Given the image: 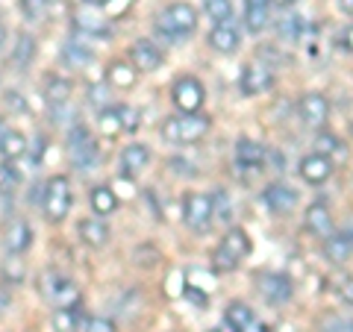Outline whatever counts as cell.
I'll return each instance as SVG.
<instances>
[{"label":"cell","instance_id":"12","mask_svg":"<svg viewBox=\"0 0 353 332\" xmlns=\"http://www.w3.org/2000/svg\"><path fill=\"white\" fill-rule=\"evenodd\" d=\"M262 200H265V206H268L274 215H289L292 209L297 206V191H294V188H289L285 183H274V185L265 188Z\"/></svg>","mask_w":353,"mask_h":332},{"label":"cell","instance_id":"8","mask_svg":"<svg viewBox=\"0 0 353 332\" xmlns=\"http://www.w3.org/2000/svg\"><path fill=\"white\" fill-rule=\"evenodd\" d=\"M130 65H132L136 71H141V74L157 71V68H162V50H159L150 39L132 41V44H130Z\"/></svg>","mask_w":353,"mask_h":332},{"label":"cell","instance_id":"23","mask_svg":"<svg viewBox=\"0 0 353 332\" xmlns=\"http://www.w3.org/2000/svg\"><path fill=\"white\" fill-rule=\"evenodd\" d=\"M253 320H256V315H253V309H248L245 303H230L227 312H224V324L233 329V332H245Z\"/></svg>","mask_w":353,"mask_h":332},{"label":"cell","instance_id":"41","mask_svg":"<svg viewBox=\"0 0 353 332\" xmlns=\"http://www.w3.org/2000/svg\"><path fill=\"white\" fill-rule=\"evenodd\" d=\"M103 101H106V85H92V92H88V103L97 106L103 112Z\"/></svg>","mask_w":353,"mask_h":332},{"label":"cell","instance_id":"30","mask_svg":"<svg viewBox=\"0 0 353 332\" xmlns=\"http://www.w3.org/2000/svg\"><path fill=\"white\" fill-rule=\"evenodd\" d=\"M315 153H321V156H345V147H341V141L333 136V132H321V136L315 138Z\"/></svg>","mask_w":353,"mask_h":332},{"label":"cell","instance_id":"53","mask_svg":"<svg viewBox=\"0 0 353 332\" xmlns=\"http://www.w3.org/2000/svg\"><path fill=\"white\" fill-rule=\"evenodd\" d=\"M209 332H224V329H209Z\"/></svg>","mask_w":353,"mask_h":332},{"label":"cell","instance_id":"26","mask_svg":"<svg viewBox=\"0 0 353 332\" xmlns=\"http://www.w3.org/2000/svg\"><path fill=\"white\" fill-rule=\"evenodd\" d=\"M0 153H3L6 162H15L21 156H27V138L21 136L18 129H9L6 138H3V145H0Z\"/></svg>","mask_w":353,"mask_h":332},{"label":"cell","instance_id":"27","mask_svg":"<svg viewBox=\"0 0 353 332\" xmlns=\"http://www.w3.org/2000/svg\"><path fill=\"white\" fill-rule=\"evenodd\" d=\"M109 83L118 88H130L136 83V68H132L130 62H112L109 65Z\"/></svg>","mask_w":353,"mask_h":332},{"label":"cell","instance_id":"16","mask_svg":"<svg viewBox=\"0 0 353 332\" xmlns=\"http://www.w3.org/2000/svg\"><path fill=\"white\" fill-rule=\"evenodd\" d=\"M268 18H271V0H245V27L248 32H262L268 27Z\"/></svg>","mask_w":353,"mask_h":332},{"label":"cell","instance_id":"17","mask_svg":"<svg viewBox=\"0 0 353 332\" xmlns=\"http://www.w3.org/2000/svg\"><path fill=\"white\" fill-rule=\"evenodd\" d=\"M350 253H353V238L347 236L345 229H341V232H333V236H327V238H324V256H327V262L341 264V262H347V259H350Z\"/></svg>","mask_w":353,"mask_h":332},{"label":"cell","instance_id":"24","mask_svg":"<svg viewBox=\"0 0 353 332\" xmlns=\"http://www.w3.org/2000/svg\"><path fill=\"white\" fill-rule=\"evenodd\" d=\"M30 245H32V229H30V224H24V220H15V224L9 227V232H6V247H9V253H24Z\"/></svg>","mask_w":353,"mask_h":332},{"label":"cell","instance_id":"13","mask_svg":"<svg viewBox=\"0 0 353 332\" xmlns=\"http://www.w3.org/2000/svg\"><path fill=\"white\" fill-rule=\"evenodd\" d=\"M274 83V74L265 68V65H248L245 71H241V80H239V88H241V94H262V92H268Z\"/></svg>","mask_w":353,"mask_h":332},{"label":"cell","instance_id":"6","mask_svg":"<svg viewBox=\"0 0 353 332\" xmlns=\"http://www.w3.org/2000/svg\"><path fill=\"white\" fill-rule=\"evenodd\" d=\"M68 159L77 171H92L97 165V145L92 138V132L77 124L68 136Z\"/></svg>","mask_w":353,"mask_h":332},{"label":"cell","instance_id":"7","mask_svg":"<svg viewBox=\"0 0 353 332\" xmlns=\"http://www.w3.org/2000/svg\"><path fill=\"white\" fill-rule=\"evenodd\" d=\"M183 220L189 224V229L206 232L209 224H212V194H201V191L185 194V200H183Z\"/></svg>","mask_w":353,"mask_h":332},{"label":"cell","instance_id":"38","mask_svg":"<svg viewBox=\"0 0 353 332\" xmlns=\"http://www.w3.org/2000/svg\"><path fill=\"white\" fill-rule=\"evenodd\" d=\"M118 118H121V129H136L139 127V112L130 106H118Z\"/></svg>","mask_w":353,"mask_h":332},{"label":"cell","instance_id":"33","mask_svg":"<svg viewBox=\"0 0 353 332\" xmlns=\"http://www.w3.org/2000/svg\"><path fill=\"white\" fill-rule=\"evenodd\" d=\"M318 332H353V320L341 315H324L318 320Z\"/></svg>","mask_w":353,"mask_h":332},{"label":"cell","instance_id":"50","mask_svg":"<svg viewBox=\"0 0 353 332\" xmlns=\"http://www.w3.org/2000/svg\"><path fill=\"white\" fill-rule=\"evenodd\" d=\"M3 41H6V24L0 21V48H3Z\"/></svg>","mask_w":353,"mask_h":332},{"label":"cell","instance_id":"46","mask_svg":"<svg viewBox=\"0 0 353 332\" xmlns=\"http://www.w3.org/2000/svg\"><path fill=\"white\" fill-rule=\"evenodd\" d=\"M245 332H268V326H265V324H262V320L256 318V320H253V324H250V326H248Z\"/></svg>","mask_w":353,"mask_h":332},{"label":"cell","instance_id":"35","mask_svg":"<svg viewBox=\"0 0 353 332\" xmlns=\"http://www.w3.org/2000/svg\"><path fill=\"white\" fill-rule=\"evenodd\" d=\"M212 218H218V220H233V206H230L227 191H215L212 194Z\"/></svg>","mask_w":353,"mask_h":332},{"label":"cell","instance_id":"40","mask_svg":"<svg viewBox=\"0 0 353 332\" xmlns=\"http://www.w3.org/2000/svg\"><path fill=\"white\" fill-rule=\"evenodd\" d=\"M3 276H6V280H12V282H21V280H24V264H21L18 259H9L3 264Z\"/></svg>","mask_w":353,"mask_h":332},{"label":"cell","instance_id":"5","mask_svg":"<svg viewBox=\"0 0 353 332\" xmlns=\"http://www.w3.org/2000/svg\"><path fill=\"white\" fill-rule=\"evenodd\" d=\"M171 101L183 115H194V112H201V106L206 101V88L194 76H180L171 85Z\"/></svg>","mask_w":353,"mask_h":332},{"label":"cell","instance_id":"52","mask_svg":"<svg viewBox=\"0 0 353 332\" xmlns=\"http://www.w3.org/2000/svg\"><path fill=\"white\" fill-rule=\"evenodd\" d=\"M88 3H94V6H106L109 0H88Z\"/></svg>","mask_w":353,"mask_h":332},{"label":"cell","instance_id":"20","mask_svg":"<svg viewBox=\"0 0 353 332\" xmlns=\"http://www.w3.org/2000/svg\"><path fill=\"white\" fill-rule=\"evenodd\" d=\"M265 147L259 145V141H253V138H239V145H236V162L239 165H248V168H259V165L265 162Z\"/></svg>","mask_w":353,"mask_h":332},{"label":"cell","instance_id":"11","mask_svg":"<svg viewBox=\"0 0 353 332\" xmlns=\"http://www.w3.org/2000/svg\"><path fill=\"white\" fill-rule=\"evenodd\" d=\"M48 297H50V303L57 306V309H77L83 300V294L80 289H77V282L74 280H65V276H53V285H48Z\"/></svg>","mask_w":353,"mask_h":332},{"label":"cell","instance_id":"37","mask_svg":"<svg viewBox=\"0 0 353 332\" xmlns=\"http://www.w3.org/2000/svg\"><path fill=\"white\" fill-rule=\"evenodd\" d=\"M101 129H103V136H109V138H115L118 132H121V118H118V109H103L101 112Z\"/></svg>","mask_w":353,"mask_h":332},{"label":"cell","instance_id":"4","mask_svg":"<svg viewBox=\"0 0 353 332\" xmlns=\"http://www.w3.org/2000/svg\"><path fill=\"white\" fill-rule=\"evenodd\" d=\"M41 209L48 220H62L71 212V183L68 176H50L41 194Z\"/></svg>","mask_w":353,"mask_h":332},{"label":"cell","instance_id":"39","mask_svg":"<svg viewBox=\"0 0 353 332\" xmlns=\"http://www.w3.org/2000/svg\"><path fill=\"white\" fill-rule=\"evenodd\" d=\"M280 32L283 36H289V39H301V32H303V21L301 18H285L283 21V27H280Z\"/></svg>","mask_w":353,"mask_h":332},{"label":"cell","instance_id":"31","mask_svg":"<svg viewBox=\"0 0 353 332\" xmlns=\"http://www.w3.org/2000/svg\"><path fill=\"white\" fill-rule=\"evenodd\" d=\"M77 326H80L77 309H57V312H53V329L57 332H74Z\"/></svg>","mask_w":353,"mask_h":332},{"label":"cell","instance_id":"9","mask_svg":"<svg viewBox=\"0 0 353 332\" xmlns=\"http://www.w3.org/2000/svg\"><path fill=\"white\" fill-rule=\"evenodd\" d=\"M256 289L262 294V300L285 303L292 297V280L285 273H259L256 276Z\"/></svg>","mask_w":353,"mask_h":332},{"label":"cell","instance_id":"18","mask_svg":"<svg viewBox=\"0 0 353 332\" xmlns=\"http://www.w3.org/2000/svg\"><path fill=\"white\" fill-rule=\"evenodd\" d=\"M239 30L230 24H215L212 32H209V48L218 53H236L239 50Z\"/></svg>","mask_w":353,"mask_h":332},{"label":"cell","instance_id":"2","mask_svg":"<svg viewBox=\"0 0 353 332\" xmlns=\"http://www.w3.org/2000/svg\"><path fill=\"white\" fill-rule=\"evenodd\" d=\"M209 132V118L206 115H180V118H165L162 121V138L171 145H192V141L203 138Z\"/></svg>","mask_w":353,"mask_h":332},{"label":"cell","instance_id":"48","mask_svg":"<svg viewBox=\"0 0 353 332\" xmlns=\"http://www.w3.org/2000/svg\"><path fill=\"white\" fill-rule=\"evenodd\" d=\"M339 6H341V12L353 15V0H339Z\"/></svg>","mask_w":353,"mask_h":332},{"label":"cell","instance_id":"19","mask_svg":"<svg viewBox=\"0 0 353 332\" xmlns=\"http://www.w3.org/2000/svg\"><path fill=\"white\" fill-rule=\"evenodd\" d=\"M150 162V150L145 145H127L124 150H121V171L124 174H141L148 168Z\"/></svg>","mask_w":353,"mask_h":332},{"label":"cell","instance_id":"36","mask_svg":"<svg viewBox=\"0 0 353 332\" xmlns=\"http://www.w3.org/2000/svg\"><path fill=\"white\" fill-rule=\"evenodd\" d=\"M80 329H83V332H118L112 320H109V318H101V315L80 318Z\"/></svg>","mask_w":353,"mask_h":332},{"label":"cell","instance_id":"47","mask_svg":"<svg viewBox=\"0 0 353 332\" xmlns=\"http://www.w3.org/2000/svg\"><path fill=\"white\" fill-rule=\"evenodd\" d=\"M345 48L353 53V27H347V30H345Z\"/></svg>","mask_w":353,"mask_h":332},{"label":"cell","instance_id":"14","mask_svg":"<svg viewBox=\"0 0 353 332\" xmlns=\"http://www.w3.org/2000/svg\"><path fill=\"white\" fill-rule=\"evenodd\" d=\"M301 176L309 183V185H321L330 180V174H333V159L321 156V153H309V156L301 159Z\"/></svg>","mask_w":353,"mask_h":332},{"label":"cell","instance_id":"21","mask_svg":"<svg viewBox=\"0 0 353 332\" xmlns=\"http://www.w3.org/2000/svg\"><path fill=\"white\" fill-rule=\"evenodd\" d=\"M80 238H83V245H88V247H106L109 227L103 224V220H97V218H88V220L80 224Z\"/></svg>","mask_w":353,"mask_h":332},{"label":"cell","instance_id":"45","mask_svg":"<svg viewBox=\"0 0 353 332\" xmlns=\"http://www.w3.org/2000/svg\"><path fill=\"white\" fill-rule=\"evenodd\" d=\"M341 300H345V303H350V306H353V282H347L345 289H341Z\"/></svg>","mask_w":353,"mask_h":332},{"label":"cell","instance_id":"49","mask_svg":"<svg viewBox=\"0 0 353 332\" xmlns=\"http://www.w3.org/2000/svg\"><path fill=\"white\" fill-rule=\"evenodd\" d=\"M6 132H9V127H6V121L0 118V145H3V138H6Z\"/></svg>","mask_w":353,"mask_h":332},{"label":"cell","instance_id":"32","mask_svg":"<svg viewBox=\"0 0 353 332\" xmlns=\"http://www.w3.org/2000/svg\"><path fill=\"white\" fill-rule=\"evenodd\" d=\"M32 53H36V39L32 36H18V50L12 53V62L18 65V68H27L30 59H32Z\"/></svg>","mask_w":353,"mask_h":332},{"label":"cell","instance_id":"29","mask_svg":"<svg viewBox=\"0 0 353 332\" xmlns=\"http://www.w3.org/2000/svg\"><path fill=\"white\" fill-rule=\"evenodd\" d=\"M203 9L215 24H230V15H233V3L230 0H203Z\"/></svg>","mask_w":353,"mask_h":332},{"label":"cell","instance_id":"25","mask_svg":"<svg viewBox=\"0 0 353 332\" xmlns=\"http://www.w3.org/2000/svg\"><path fill=\"white\" fill-rule=\"evenodd\" d=\"M92 209H94V215H112L118 209V194L109 185L92 188Z\"/></svg>","mask_w":353,"mask_h":332},{"label":"cell","instance_id":"43","mask_svg":"<svg viewBox=\"0 0 353 332\" xmlns=\"http://www.w3.org/2000/svg\"><path fill=\"white\" fill-rule=\"evenodd\" d=\"M12 309V294H9L6 285H0V315H6Z\"/></svg>","mask_w":353,"mask_h":332},{"label":"cell","instance_id":"1","mask_svg":"<svg viewBox=\"0 0 353 332\" xmlns=\"http://www.w3.org/2000/svg\"><path fill=\"white\" fill-rule=\"evenodd\" d=\"M197 27V12L192 3H185V0H176V3H168L157 15V32L171 41H180L185 36H192Z\"/></svg>","mask_w":353,"mask_h":332},{"label":"cell","instance_id":"10","mask_svg":"<svg viewBox=\"0 0 353 332\" xmlns=\"http://www.w3.org/2000/svg\"><path fill=\"white\" fill-rule=\"evenodd\" d=\"M297 112H301V121L309 127H321L324 121L330 118V101L324 94L318 92H309L301 97V103H297Z\"/></svg>","mask_w":353,"mask_h":332},{"label":"cell","instance_id":"42","mask_svg":"<svg viewBox=\"0 0 353 332\" xmlns=\"http://www.w3.org/2000/svg\"><path fill=\"white\" fill-rule=\"evenodd\" d=\"M6 106L15 109V112H27V103H24V97H21L18 92H9L6 94Z\"/></svg>","mask_w":353,"mask_h":332},{"label":"cell","instance_id":"28","mask_svg":"<svg viewBox=\"0 0 353 332\" xmlns=\"http://www.w3.org/2000/svg\"><path fill=\"white\" fill-rule=\"evenodd\" d=\"M62 59H65V65H71V68H85L94 56H92V50L88 48H83V44H65Z\"/></svg>","mask_w":353,"mask_h":332},{"label":"cell","instance_id":"15","mask_svg":"<svg viewBox=\"0 0 353 332\" xmlns=\"http://www.w3.org/2000/svg\"><path fill=\"white\" fill-rule=\"evenodd\" d=\"M303 224L306 229L312 232V236L318 238H327V236H333V215H330V209L324 203H312L306 209V215H303Z\"/></svg>","mask_w":353,"mask_h":332},{"label":"cell","instance_id":"51","mask_svg":"<svg viewBox=\"0 0 353 332\" xmlns=\"http://www.w3.org/2000/svg\"><path fill=\"white\" fill-rule=\"evenodd\" d=\"M271 3H277V6H289V3H294V0H271Z\"/></svg>","mask_w":353,"mask_h":332},{"label":"cell","instance_id":"22","mask_svg":"<svg viewBox=\"0 0 353 332\" xmlns=\"http://www.w3.org/2000/svg\"><path fill=\"white\" fill-rule=\"evenodd\" d=\"M71 92L74 85L65 76H48V83H44V97H48L50 106H65L71 101Z\"/></svg>","mask_w":353,"mask_h":332},{"label":"cell","instance_id":"3","mask_svg":"<svg viewBox=\"0 0 353 332\" xmlns=\"http://www.w3.org/2000/svg\"><path fill=\"white\" fill-rule=\"evenodd\" d=\"M248 253H250V236L241 227H233L215 247L212 264H215V271H236Z\"/></svg>","mask_w":353,"mask_h":332},{"label":"cell","instance_id":"34","mask_svg":"<svg viewBox=\"0 0 353 332\" xmlns=\"http://www.w3.org/2000/svg\"><path fill=\"white\" fill-rule=\"evenodd\" d=\"M21 183V174L12 162H3L0 165V194H6V191H12V188Z\"/></svg>","mask_w":353,"mask_h":332},{"label":"cell","instance_id":"44","mask_svg":"<svg viewBox=\"0 0 353 332\" xmlns=\"http://www.w3.org/2000/svg\"><path fill=\"white\" fill-rule=\"evenodd\" d=\"M185 294H189V300L197 303L201 309H206V294L203 291H197V289H185Z\"/></svg>","mask_w":353,"mask_h":332}]
</instances>
